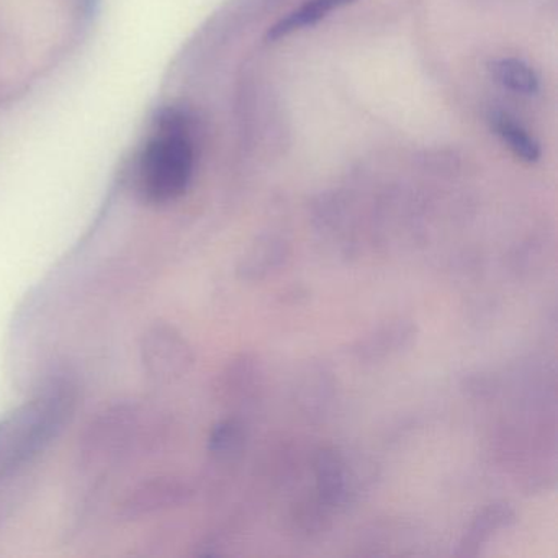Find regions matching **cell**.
<instances>
[{"mask_svg":"<svg viewBox=\"0 0 558 558\" xmlns=\"http://www.w3.org/2000/svg\"><path fill=\"white\" fill-rule=\"evenodd\" d=\"M195 143L192 119L168 107L155 120L151 138L136 162V185L151 204H168L187 192L194 178Z\"/></svg>","mask_w":558,"mask_h":558,"instance_id":"obj_1","label":"cell"},{"mask_svg":"<svg viewBox=\"0 0 558 558\" xmlns=\"http://www.w3.org/2000/svg\"><path fill=\"white\" fill-rule=\"evenodd\" d=\"M77 388L71 380H57L28 404L21 426L12 437L2 472L12 473L40 456L73 420Z\"/></svg>","mask_w":558,"mask_h":558,"instance_id":"obj_2","label":"cell"},{"mask_svg":"<svg viewBox=\"0 0 558 558\" xmlns=\"http://www.w3.org/2000/svg\"><path fill=\"white\" fill-rule=\"evenodd\" d=\"M145 411L135 407H117L97 417L84 437L83 453L90 462H107L130 456L142 439Z\"/></svg>","mask_w":558,"mask_h":558,"instance_id":"obj_3","label":"cell"},{"mask_svg":"<svg viewBox=\"0 0 558 558\" xmlns=\"http://www.w3.org/2000/svg\"><path fill=\"white\" fill-rule=\"evenodd\" d=\"M142 359L146 371L158 380H171L189 362L185 342L168 326H155L143 336Z\"/></svg>","mask_w":558,"mask_h":558,"instance_id":"obj_4","label":"cell"},{"mask_svg":"<svg viewBox=\"0 0 558 558\" xmlns=\"http://www.w3.org/2000/svg\"><path fill=\"white\" fill-rule=\"evenodd\" d=\"M184 489L174 478H156L136 486L123 502L126 518H142L162 508H169L181 499Z\"/></svg>","mask_w":558,"mask_h":558,"instance_id":"obj_5","label":"cell"},{"mask_svg":"<svg viewBox=\"0 0 558 558\" xmlns=\"http://www.w3.org/2000/svg\"><path fill=\"white\" fill-rule=\"evenodd\" d=\"M354 0H308L302 8L287 15L282 21L277 22L270 31L267 32V41H277L280 38L289 37L293 32L303 31L306 27H313L319 21L326 17L329 12L351 4Z\"/></svg>","mask_w":558,"mask_h":558,"instance_id":"obj_6","label":"cell"},{"mask_svg":"<svg viewBox=\"0 0 558 558\" xmlns=\"http://www.w3.org/2000/svg\"><path fill=\"white\" fill-rule=\"evenodd\" d=\"M492 123L499 138L519 159L525 162H535L541 159V145L518 122H514V119L506 113H495Z\"/></svg>","mask_w":558,"mask_h":558,"instance_id":"obj_7","label":"cell"},{"mask_svg":"<svg viewBox=\"0 0 558 558\" xmlns=\"http://www.w3.org/2000/svg\"><path fill=\"white\" fill-rule=\"evenodd\" d=\"M493 74L502 87L522 96H534L541 87V81L535 71L524 61L514 60V58L496 61L493 64Z\"/></svg>","mask_w":558,"mask_h":558,"instance_id":"obj_8","label":"cell"},{"mask_svg":"<svg viewBox=\"0 0 558 558\" xmlns=\"http://www.w3.org/2000/svg\"><path fill=\"white\" fill-rule=\"evenodd\" d=\"M81 4H83L86 14H90V12H93V9L96 8L97 0H81Z\"/></svg>","mask_w":558,"mask_h":558,"instance_id":"obj_9","label":"cell"},{"mask_svg":"<svg viewBox=\"0 0 558 558\" xmlns=\"http://www.w3.org/2000/svg\"><path fill=\"white\" fill-rule=\"evenodd\" d=\"M2 430H4V423L0 424V436H2Z\"/></svg>","mask_w":558,"mask_h":558,"instance_id":"obj_10","label":"cell"}]
</instances>
